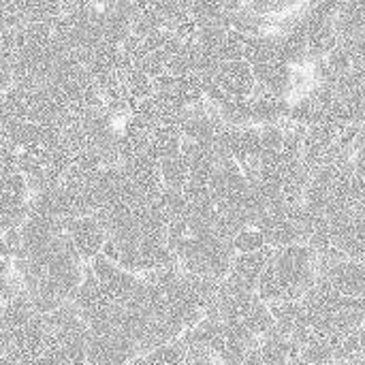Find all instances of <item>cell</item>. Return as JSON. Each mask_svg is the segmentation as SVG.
Instances as JSON below:
<instances>
[{
  "instance_id": "6da1fadb",
  "label": "cell",
  "mask_w": 365,
  "mask_h": 365,
  "mask_svg": "<svg viewBox=\"0 0 365 365\" xmlns=\"http://www.w3.org/2000/svg\"><path fill=\"white\" fill-rule=\"evenodd\" d=\"M19 250L13 257L24 293L38 314H49L75 299L88 263L66 235L64 220L32 207L19 227Z\"/></svg>"
},
{
  "instance_id": "7a4b0ae2",
  "label": "cell",
  "mask_w": 365,
  "mask_h": 365,
  "mask_svg": "<svg viewBox=\"0 0 365 365\" xmlns=\"http://www.w3.org/2000/svg\"><path fill=\"white\" fill-rule=\"evenodd\" d=\"M319 274V255L310 244H293L274 248L261 280L257 295L265 304L297 302L308 295Z\"/></svg>"
},
{
  "instance_id": "3957f363",
  "label": "cell",
  "mask_w": 365,
  "mask_h": 365,
  "mask_svg": "<svg viewBox=\"0 0 365 365\" xmlns=\"http://www.w3.org/2000/svg\"><path fill=\"white\" fill-rule=\"evenodd\" d=\"M34 192L21 171L0 173V235L19 229L32 210Z\"/></svg>"
},
{
  "instance_id": "277c9868",
  "label": "cell",
  "mask_w": 365,
  "mask_h": 365,
  "mask_svg": "<svg viewBox=\"0 0 365 365\" xmlns=\"http://www.w3.org/2000/svg\"><path fill=\"white\" fill-rule=\"evenodd\" d=\"M317 280L344 297L365 299V259H336L319 263Z\"/></svg>"
},
{
  "instance_id": "5b68a950",
  "label": "cell",
  "mask_w": 365,
  "mask_h": 365,
  "mask_svg": "<svg viewBox=\"0 0 365 365\" xmlns=\"http://www.w3.org/2000/svg\"><path fill=\"white\" fill-rule=\"evenodd\" d=\"M120 167L133 182V186L139 190L141 197L156 201L163 192V178H160V160L152 152V148L133 152L120 160Z\"/></svg>"
},
{
  "instance_id": "8992f818",
  "label": "cell",
  "mask_w": 365,
  "mask_h": 365,
  "mask_svg": "<svg viewBox=\"0 0 365 365\" xmlns=\"http://www.w3.org/2000/svg\"><path fill=\"white\" fill-rule=\"evenodd\" d=\"M64 229H66V235L73 242L75 250L81 255V259L86 263H90L92 259H96L103 252V246L107 242V229L96 214L66 218Z\"/></svg>"
},
{
  "instance_id": "52a82bcc",
  "label": "cell",
  "mask_w": 365,
  "mask_h": 365,
  "mask_svg": "<svg viewBox=\"0 0 365 365\" xmlns=\"http://www.w3.org/2000/svg\"><path fill=\"white\" fill-rule=\"evenodd\" d=\"M274 248L265 246L263 250H257V252H242V255H235L233 259V265H231V272L229 276L222 280L229 289L233 291H244V293H257L259 289V280H261V274L272 257Z\"/></svg>"
},
{
  "instance_id": "ba28073f",
  "label": "cell",
  "mask_w": 365,
  "mask_h": 365,
  "mask_svg": "<svg viewBox=\"0 0 365 365\" xmlns=\"http://www.w3.org/2000/svg\"><path fill=\"white\" fill-rule=\"evenodd\" d=\"M214 81L229 98H248L257 88L252 66L244 58L220 62V66L214 73Z\"/></svg>"
},
{
  "instance_id": "9c48e42d",
  "label": "cell",
  "mask_w": 365,
  "mask_h": 365,
  "mask_svg": "<svg viewBox=\"0 0 365 365\" xmlns=\"http://www.w3.org/2000/svg\"><path fill=\"white\" fill-rule=\"evenodd\" d=\"M365 30V0H346L336 17V32L340 41L355 38Z\"/></svg>"
},
{
  "instance_id": "30bf717a",
  "label": "cell",
  "mask_w": 365,
  "mask_h": 365,
  "mask_svg": "<svg viewBox=\"0 0 365 365\" xmlns=\"http://www.w3.org/2000/svg\"><path fill=\"white\" fill-rule=\"evenodd\" d=\"M188 364V349L182 340L163 344L152 349L150 353L139 355L130 365H186Z\"/></svg>"
},
{
  "instance_id": "8fae6325",
  "label": "cell",
  "mask_w": 365,
  "mask_h": 365,
  "mask_svg": "<svg viewBox=\"0 0 365 365\" xmlns=\"http://www.w3.org/2000/svg\"><path fill=\"white\" fill-rule=\"evenodd\" d=\"M150 148H152V152L156 154L158 160L180 154V148H182V133H180V126H171V124H160V126H156L154 133H152V143H150Z\"/></svg>"
},
{
  "instance_id": "7c38bea8",
  "label": "cell",
  "mask_w": 365,
  "mask_h": 365,
  "mask_svg": "<svg viewBox=\"0 0 365 365\" xmlns=\"http://www.w3.org/2000/svg\"><path fill=\"white\" fill-rule=\"evenodd\" d=\"M160 178H163V186L165 188L184 190V186L188 184L190 173H188V165H186L182 152L160 160Z\"/></svg>"
},
{
  "instance_id": "4fadbf2b",
  "label": "cell",
  "mask_w": 365,
  "mask_h": 365,
  "mask_svg": "<svg viewBox=\"0 0 365 365\" xmlns=\"http://www.w3.org/2000/svg\"><path fill=\"white\" fill-rule=\"evenodd\" d=\"M220 118L231 128H242L252 124V109H250V96L248 98H229L218 107Z\"/></svg>"
},
{
  "instance_id": "5bb4252c",
  "label": "cell",
  "mask_w": 365,
  "mask_h": 365,
  "mask_svg": "<svg viewBox=\"0 0 365 365\" xmlns=\"http://www.w3.org/2000/svg\"><path fill=\"white\" fill-rule=\"evenodd\" d=\"M265 246H267L265 235L257 227H246V229H242L233 237V248H235L237 255H242V252H257V250H263Z\"/></svg>"
},
{
  "instance_id": "9a60e30c",
  "label": "cell",
  "mask_w": 365,
  "mask_h": 365,
  "mask_svg": "<svg viewBox=\"0 0 365 365\" xmlns=\"http://www.w3.org/2000/svg\"><path fill=\"white\" fill-rule=\"evenodd\" d=\"M244 43H246V34L229 28L220 47H218V58L220 62H227V60H242L244 58Z\"/></svg>"
},
{
  "instance_id": "2e32d148",
  "label": "cell",
  "mask_w": 365,
  "mask_h": 365,
  "mask_svg": "<svg viewBox=\"0 0 365 365\" xmlns=\"http://www.w3.org/2000/svg\"><path fill=\"white\" fill-rule=\"evenodd\" d=\"M353 165H355V173L365 180V124L359 126V133H357V139H355V158H353Z\"/></svg>"
},
{
  "instance_id": "e0dca14e",
  "label": "cell",
  "mask_w": 365,
  "mask_h": 365,
  "mask_svg": "<svg viewBox=\"0 0 365 365\" xmlns=\"http://www.w3.org/2000/svg\"><path fill=\"white\" fill-rule=\"evenodd\" d=\"M186 365H222L212 353L199 351V349H188V364Z\"/></svg>"
},
{
  "instance_id": "ac0fdd59",
  "label": "cell",
  "mask_w": 365,
  "mask_h": 365,
  "mask_svg": "<svg viewBox=\"0 0 365 365\" xmlns=\"http://www.w3.org/2000/svg\"><path fill=\"white\" fill-rule=\"evenodd\" d=\"M13 83V64L9 58L0 56V92H4Z\"/></svg>"
},
{
  "instance_id": "d6986e66",
  "label": "cell",
  "mask_w": 365,
  "mask_h": 365,
  "mask_svg": "<svg viewBox=\"0 0 365 365\" xmlns=\"http://www.w3.org/2000/svg\"><path fill=\"white\" fill-rule=\"evenodd\" d=\"M62 2V9H64V13H73V11H77V9H83V6H88L92 0H60Z\"/></svg>"
},
{
  "instance_id": "ffe728a7",
  "label": "cell",
  "mask_w": 365,
  "mask_h": 365,
  "mask_svg": "<svg viewBox=\"0 0 365 365\" xmlns=\"http://www.w3.org/2000/svg\"><path fill=\"white\" fill-rule=\"evenodd\" d=\"M6 353H9V349H6V342H4V338L0 336V359H2V357H6Z\"/></svg>"
},
{
  "instance_id": "44dd1931",
  "label": "cell",
  "mask_w": 365,
  "mask_h": 365,
  "mask_svg": "<svg viewBox=\"0 0 365 365\" xmlns=\"http://www.w3.org/2000/svg\"><path fill=\"white\" fill-rule=\"evenodd\" d=\"M0 314H2V299H0Z\"/></svg>"
}]
</instances>
